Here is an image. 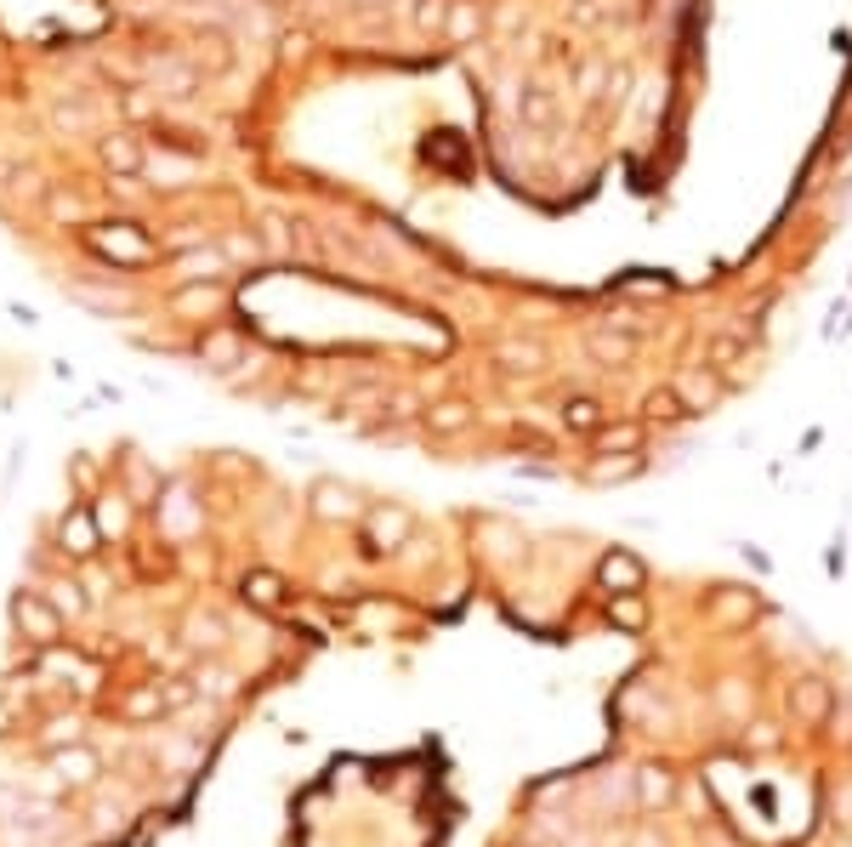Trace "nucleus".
<instances>
[{
    "label": "nucleus",
    "mask_w": 852,
    "mask_h": 847,
    "mask_svg": "<svg viewBox=\"0 0 852 847\" xmlns=\"http://www.w3.org/2000/svg\"><path fill=\"white\" fill-rule=\"evenodd\" d=\"M359 530H364V546H369V552H398V546L415 540V512L398 507V501H369V512H364Z\"/></svg>",
    "instance_id": "1"
},
{
    "label": "nucleus",
    "mask_w": 852,
    "mask_h": 847,
    "mask_svg": "<svg viewBox=\"0 0 852 847\" xmlns=\"http://www.w3.org/2000/svg\"><path fill=\"white\" fill-rule=\"evenodd\" d=\"M308 512H313L318 523H364L369 501H364L353 484H341V478H318V484L308 489Z\"/></svg>",
    "instance_id": "2"
},
{
    "label": "nucleus",
    "mask_w": 852,
    "mask_h": 847,
    "mask_svg": "<svg viewBox=\"0 0 852 847\" xmlns=\"http://www.w3.org/2000/svg\"><path fill=\"white\" fill-rule=\"evenodd\" d=\"M12 626L29 643H40V649H52L58 632H63V614L52 609V597H46V591H17L12 597Z\"/></svg>",
    "instance_id": "3"
},
{
    "label": "nucleus",
    "mask_w": 852,
    "mask_h": 847,
    "mask_svg": "<svg viewBox=\"0 0 852 847\" xmlns=\"http://www.w3.org/2000/svg\"><path fill=\"white\" fill-rule=\"evenodd\" d=\"M222 308H228V285L222 279H183L171 290V313L177 319H216Z\"/></svg>",
    "instance_id": "4"
},
{
    "label": "nucleus",
    "mask_w": 852,
    "mask_h": 847,
    "mask_svg": "<svg viewBox=\"0 0 852 847\" xmlns=\"http://www.w3.org/2000/svg\"><path fill=\"white\" fill-rule=\"evenodd\" d=\"M676 393H682L688 415H711L722 398H728V376H716L711 364H693V370H682V376H676Z\"/></svg>",
    "instance_id": "5"
},
{
    "label": "nucleus",
    "mask_w": 852,
    "mask_h": 847,
    "mask_svg": "<svg viewBox=\"0 0 852 847\" xmlns=\"http://www.w3.org/2000/svg\"><path fill=\"white\" fill-rule=\"evenodd\" d=\"M199 364L205 370H216V376H234V370L245 364V336L234 331V325H211L205 336H199Z\"/></svg>",
    "instance_id": "6"
},
{
    "label": "nucleus",
    "mask_w": 852,
    "mask_h": 847,
    "mask_svg": "<svg viewBox=\"0 0 852 847\" xmlns=\"http://www.w3.org/2000/svg\"><path fill=\"white\" fill-rule=\"evenodd\" d=\"M421 427L433 438H461L478 427V404H466V398H438V404L421 410Z\"/></svg>",
    "instance_id": "7"
},
{
    "label": "nucleus",
    "mask_w": 852,
    "mask_h": 847,
    "mask_svg": "<svg viewBox=\"0 0 852 847\" xmlns=\"http://www.w3.org/2000/svg\"><path fill=\"white\" fill-rule=\"evenodd\" d=\"M790 711H795V722H807V728H824L830 711H836L830 683H824V677H795L790 683Z\"/></svg>",
    "instance_id": "8"
},
{
    "label": "nucleus",
    "mask_w": 852,
    "mask_h": 847,
    "mask_svg": "<svg viewBox=\"0 0 852 847\" xmlns=\"http://www.w3.org/2000/svg\"><path fill=\"white\" fill-rule=\"evenodd\" d=\"M97 160H103L114 177H142L148 171V148L137 142V132H109L97 142Z\"/></svg>",
    "instance_id": "9"
},
{
    "label": "nucleus",
    "mask_w": 852,
    "mask_h": 847,
    "mask_svg": "<svg viewBox=\"0 0 852 847\" xmlns=\"http://www.w3.org/2000/svg\"><path fill=\"white\" fill-rule=\"evenodd\" d=\"M642 438H648V421H603L591 433V450L597 456H642Z\"/></svg>",
    "instance_id": "10"
},
{
    "label": "nucleus",
    "mask_w": 852,
    "mask_h": 847,
    "mask_svg": "<svg viewBox=\"0 0 852 847\" xmlns=\"http://www.w3.org/2000/svg\"><path fill=\"white\" fill-rule=\"evenodd\" d=\"M58 540H63V552H68V558H91V552H97V540H103V523H97V512L74 507V512L58 523Z\"/></svg>",
    "instance_id": "11"
},
{
    "label": "nucleus",
    "mask_w": 852,
    "mask_h": 847,
    "mask_svg": "<svg viewBox=\"0 0 852 847\" xmlns=\"http://www.w3.org/2000/svg\"><path fill=\"white\" fill-rule=\"evenodd\" d=\"M705 364L716 370V376H728V387H734V382L744 376V364H750V341L734 336V331L711 336V341H705Z\"/></svg>",
    "instance_id": "12"
},
{
    "label": "nucleus",
    "mask_w": 852,
    "mask_h": 847,
    "mask_svg": "<svg viewBox=\"0 0 852 847\" xmlns=\"http://www.w3.org/2000/svg\"><path fill=\"white\" fill-rule=\"evenodd\" d=\"M642 581H648V569L631 552H603V563H597V586H603L609 597L614 591H642Z\"/></svg>",
    "instance_id": "13"
},
{
    "label": "nucleus",
    "mask_w": 852,
    "mask_h": 847,
    "mask_svg": "<svg viewBox=\"0 0 852 847\" xmlns=\"http://www.w3.org/2000/svg\"><path fill=\"white\" fill-rule=\"evenodd\" d=\"M484 23H489L484 0H449V12H443V40H449V46H472V40L484 35Z\"/></svg>",
    "instance_id": "14"
},
{
    "label": "nucleus",
    "mask_w": 852,
    "mask_h": 847,
    "mask_svg": "<svg viewBox=\"0 0 852 847\" xmlns=\"http://www.w3.org/2000/svg\"><path fill=\"white\" fill-rule=\"evenodd\" d=\"M228 257H222V245H188L177 251V285L183 279H228Z\"/></svg>",
    "instance_id": "15"
},
{
    "label": "nucleus",
    "mask_w": 852,
    "mask_h": 847,
    "mask_svg": "<svg viewBox=\"0 0 852 847\" xmlns=\"http://www.w3.org/2000/svg\"><path fill=\"white\" fill-rule=\"evenodd\" d=\"M586 353L603 364V370H625V364L637 359V341L619 336V331H591V336H586Z\"/></svg>",
    "instance_id": "16"
},
{
    "label": "nucleus",
    "mask_w": 852,
    "mask_h": 847,
    "mask_svg": "<svg viewBox=\"0 0 852 847\" xmlns=\"http://www.w3.org/2000/svg\"><path fill=\"white\" fill-rule=\"evenodd\" d=\"M52 774L63 785H91L97 774H103V762H97V751H86V745H74V751H58L52 757Z\"/></svg>",
    "instance_id": "17"
},
{
    "label": "nucleus",
    "mask_w": 852,
    "mask_h": 847,
    "mask_svg": "<svg viewBox=\"0 0 852 847\" xmlns=\"http://www.w3.org/2000/svg\"><path fill=\"white\" fill-rule=\"evenodd\" d=\"M637 802L654 813V808H671L676 802V780L665 768H637Z\"/></svg>",
    "instance_id": "18"
},
{
    "label": "nucleus",
    "mask_w": 852,
    "mask_h": 847,
    "mask_svg": "<svg viewBox=\"0 0 852 847\" xmlns=\"http://www.w3.org/2000/svg\"><path fill=\"white\" fill-rule=\"evenodd\" d=\"M517 114H523V126H535V132H551V126H557V103H551L546 86H523Z\"/></svg>",
    "instance_id": "19"
},
{
    "label": "nucleus",
    "mask_w": 852,
    "mask_h": 847,
    "mask_svg": "<svg viewBox=\"0 0 852 847\" xmlns=\"http://www.w3.org/2000/svg\"><path fill=\"white\" fill-rule=\"evenodd\" d=\"M494 359L506 364V370H517V376H540V370H546V347L540 341H500Z\"/></svg>",
    "instance_id": "20"
},
{
    "label": "nucleus",
    "mask_w": 852,
    "mask_h": 847,
    "mask_svg": "<svg viewBox=\"0 0 852 847\" xmlns=\"http://www.w3.org/2000/svg\"><path fill=\"white\" fill-rule=\"evenodd\" d=\"M642 421H660V427H676V421H688V404L676 387H654L642 398Z\"/></svg>",
    "instance_id": "21"
},
{
    "label": "nucleus",
    "mask_w": 852,
    "mask_h": 847,
    "mask_svg": "<svg viewBox=\"0 0 852 847\" xmlns=\"http://www.w3.org/2000/svg\"><path fill=\"white\" fill-rule=\"evenodd\" d=\"M222 643H228V626H222L216 614L193 609V614H188V649H199V655H216Z\"/></svg>",
    "instance_id": "22"
},
{
    "label": "nucleus",
    "mask_w": 852,
    "mask_h": 847,
    "mask_svg": "<svg viewBox=\"0 0 852 847\" xmlns=\"http://www.w3.org/2000/svg\"><path fill=\"white\" fill-rule=\"evenodd\" d=\"M387 404H392V398L381 387H359V393L341 398V421H347V427H359V421H369V415H387Z\"/></svg>",
    "instance_id": "23"
},
{
    "label": "nucleus",
    "mask_w": 852,
    "mask_h": 847,
    "mask_svg": "<svg viewBox=\"0 0 852 847\" xmlns=\"http://www.w3.org/2000/svg\"><path fill=\"white\" fill-rule=\"evenodd\" d=\"M609 620L619 632H642L648 626V597L642 591H614L609 597Z\"/></svg>",
    "instance_id": "24"
},
{
    "label": "nucleus",
    "mask_w": 852,
    "mask_h": 847,
    "mask_svg": "<svg viewBox=\"0 0 852 847\" xmlns=\"http://www.w3.org/2000/svg\"><path fill=\"white\" fill-rule=\"evenodd\" d=\"M603 421H609V410L597 404V398H586V393H580V398H568V404H563V427H568V433H597V427H603Z\"/></svg>",
    "instance_id": "25"
},
{
    "label": "nucleus",
    "mask_w": 852,
    "mask_h": 847,
    "mask_svg": "<svg viewBox=\"0 0 852 847\" xmlns=\"http://www.w3.org/2000/svg\"><path fill=\"white\" fill-rule=\"evenodd\" d=\"M637 472H642V456H597L586 466V478L591 484H619V478H637Z\"/></svg>",
    "instance_id": "26"
},
{
    "label": "nucleus",
    "mask_w": 852,
    "mask_h": 847,
    "mask_svg": "<svg viewBox=\"0 0 852 847\" xmlns=\"http://www.w3.org/2000/svg\"><path fill=\"white\" fill-rule=\"evenodd\" d=\"M91 245L103 257H120V262H142L148 257V239L142 234H91Z\"/></svg>",
    "instance_id": "27"
},
{
    "label": "nucleus",
    "mask_w": 852,
    "mask_h": 847,
    "mask_svg": "<svg viewBox=\"0 0 852 847\" xmlns=\"http://www.w3.org/2000/svg\"><path fill=\"white\" fill-rule=\"evenodd\" d=\"M245 597H250L256 609H279V603H285V581L267 575V569H256V575H245Z\"/></svg>",
    "instance_id": "28"
},
{
    "label": "nucleus",
    "mask_w": 852,
    "mask_h": 847,
    "mask_svg": "<svg viewBox=\"0 0 852 847\" xmlns=\"http://www.w3.org/2000/svg\"><path fill=\"white\" fill-rule=\"evenodd\" d=\"M46 597H52V609H58V614H68V620H80V614H86V603H91L80 581H52V586H46Z\"/></svg>",
    "instance_id": "29"
},
{
    "label": "nucleus",
    "mask_w": 852,
    "mask_h": 847,
    "mask_svg": "<svg viewBox=\"0 0 852 847\" xmlns=\"http://www.w3.org/2000/svg\"><path fill=\"white\" fill-rule=\"evenodd\" d=\"M193 688L211 694V700H228V694L239 688V677H234L228 665H199V671H193Z\"/></svg>",
    "instance_id": "30"
},
{
    "label": "nucleus",
    "mask_w": 852,
    "mask_h": 847,
    "mask_svg": "<svg viewBox=\"0 0 852 847\" xmlns=\"http://www.w3.org/2000/svg\"><path fill=\"white\" fill-rule=\"evenodd\" d=\"M165 711V694H160V683L154 688H137V694H125L120 700V717H131V722H142V717H160Z\"/></svg>",
    "instance_id": "31"
},
{
    "label": "nucleus",
    "mask_w": 852,
    "mask_h": 847,
    "mask_svg": "<svg viewBox=\"0 0 852 847\" xmlns=\"http://www.w3.org/2000/svg\"><path fill=\"white\" fill-rule=\"evenodd\" d=\"M222 257H228V262H256L262 257V239L256 234H228V239H222Z\"/></svg>",
    "instance_id": "32"
},
{
    "label": "nucleus",
    "mask_w": 852,
    "mask_h": 847,
    "mask_svg": "<svg viewBox=\"0 0 852 847\" xmlns=\"http://www.w3.org/2000/svg\"><path fill=\"white\" fill-rule=\"evenodd\" d=\"M744 745H750V751H762V757H767V751H779V745H785V734L773 728V722H750V734H744Z\"/></svg>",
    "instance_id": "33"
},
{
    "label": "nucleus",
    "mask_w": 852,
    "mask_h": 847,
    "mask_svg": "<svg viewBox=\"0 0 852 847\" xmlns=\"http://www.w3.org/2000/svg\"><path fill=\"white\" fill-rule=\"evenodd\" d=\"M443 12H449V0H421V7H415V29L443 35Z\"/></svg>",
    "instance_id": "34"
},
{
    "label": "nucleus",
    "mask_w": 852,
    "mask_h": 847,
    "mask_svg": "<svg viewBox=\"0 0 852 847\" xmlns=\"http://www.w3.org/2000/svg\"><path fill=\"white\" fill-rule=\"evenodd\" d=\"M125 478H131V501H148V495H154V472H148L137 456L125 461Z\"/></svg>",
    "instance_id": "35"
},
{
    "label": "nucleus",
    "mask_w": 852,
    "mask_h": 847,
    "mask_svg": "<svg viewBox=\"0 0 852 847\" xmlns=\"http://www.w3.org/2000/svg\"><path fill=\"white\" fill-rule=\"evenodd\" d=\"M603 80H609V68H603V63H580V74H574L580 97H603Z\"/></svg>",
    "instance_id": "36"
},
{
    "label": "nucleus",
    "mask_w": 852,
    "mask_h": 847,
    "mask_svg": "<svg viewBox=\"0 0 852 847\" xmlns=\"http://www.w3.org/2000/svg\"><path fill=\"white\" fill-rule=\"evenodd\" d=\"M160 694H165V711H177V706H188V700H193L199 688H188L183 677H165V683H160Z\"/></svg>",
    "instance_id": "37"
},
{
    "label": "nucleus",
    "mask_w": 852,
    "mask_h": 847,
    "mask_svg": "<svg viewBox=\"0 0 852 847\" xmlns=\"http://www.w3.org/2000/svg\"><path fill=\"white\" fill-rule=\"evenodd\" d=\"M120 501H125V495H109V501L97 507V523H103V530H114V535L125 530V507H120Z\"/></svg>",
    "instance_id": "38"
},
{
    "label": "nucleus",
    "mask_w": 852,
    "mask_h": 847,
    "mask_svg": "<svg viewBox=\"0 0 852 847\" xmlns=\"http://www.w3.org/2000/svg\"><path fill=\"white\" fill-rule=\"evenodd\" d=\"M46 211H52L58 222H63V216H80V199L63 194V188H52V194H46Z\"/></svg>",
    "instance_id": "39"
},
{
    "label": "nucleus",
    "mask_w": 852,
    "mask_h": 847,
    "mask_svg": "<svg viewBox=\"0 0 852 847\" xmlns=\"http://www.w3.org/2000/svg\"><path fill=\"white\" fill-rule=\"evenodd\" d=\"M262 245H267V251H285V222H279V216L262 222Z\"/></svg>",
    "instance_id": "40"
},
{
    "label": "nucleus",
    "mask_w": 852,
    "mask_h": 847,
    "mask_svg": "<svg viewBox=\"0 0 852 847\" xmlns=\"http://www.w3.org/2000/svg\"><path fill=\"white\" fill-rule=\"evenodd\" d=\"M750 609H756V603H750V597H722V603H716V614H722V620H734V614H750Z\"/></svg>",
    "instance_id": "41"
},
{
    "label": "nucleus",
    "mask_w": 852,
    "mask_h": 847,
    "mask_svg": "<svg viewBox=\"0 0 852 847\" xmlns=\"http://www.w3.org/2000/svg\"><path fill=\"white\" fill-rule=\"evenodd\" d=\"M722 706H728V711H744V694H739V683H722Z\"/></svg>",
    "instance_id": "42"
}]
</instances>
